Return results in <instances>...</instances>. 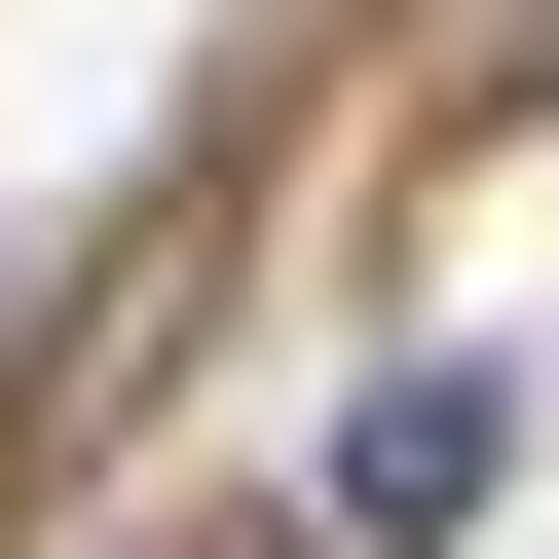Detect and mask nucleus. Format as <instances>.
Returning a JSON list of instances; mask_svg holds the SVG:
<instances>
[{"label":"nucleus","mask_w":559,"mask_h":559,"mask_svg":"<svg viewBox=\"0 0 559 559\" xmlns=\"http://www.w3.org/2000/svg\"><path fill=\"white\" fill-rule=\"evenodd\" d=\"M485 448H522L485 373H373V411H336V522H485Z\"/></svg>","instance_id":"1"},{"label":"nucleus","mask_w":559,"mask_h":559,"mask_svg":"<svg viewBox=\"0 0 559 559\" xmlns=\"http://www.w3.org/2000/svg\"><path fill=\"white\" fill-rule=\"evenodd\" d=\"M112 559H299V522H112Z\"/></svg>","instance_id":"2"}]
</instances>
